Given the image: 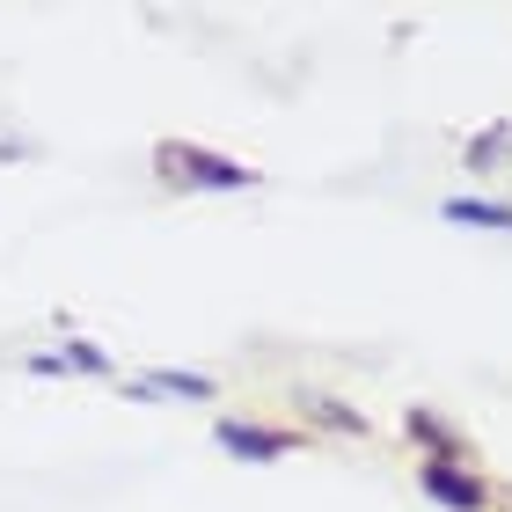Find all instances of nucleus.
<instances>
[{
	"mask_svg": "<svg viewBox=\"0 0 512 512\" xmlns=\"http://www.w3.org/2000/svg\"><path fill=\"white\" fill-rule=\"evenodd\" d=\"M154 169H161V183H176V191H249L256 183V169H242V161H227L213 147H183V139H161Z\"/></svg>",
	"mask_w": 512,
	"mask_h": 512,
	"instance_id": "f257e3e1",
	"label": "nucleus"
},
{
	"mask_svg": "<svg viewBox=\"0 0 512 512\" xmlns=\"http://www.w3.org/2000/svg\"><path fill=\"white\" fill-rule=\"evenodd\" d=\"M417 483H425V498H439L447 512H491V491H483L469 469H454V461H425Z\"/></svg>",
	"mask_w": 512,
	"mask_h": 512,
	"instance_id": "f03ea898",
	"label": "nucleus"
},
{
	"mask_svg": "<svg viewBox=\"0 0 512 512\" xmlns=\"http://www.w3.org/2000/svg\"><path fill=\"white\" fill-rule=\"evenodd\" d=\"M220 447L242 461H278L300 447V432H271V425H242V417H220Z\"/></svg>",
	"mask_w": 512,
	"mask_h": 512,
	"instance_id": "7ed1b4c3",
	"label": "nucleus"
},
{
	"mask_svg": "<svg viewBox=\"0 0 512 512\" xmlns=\"http://www.w3.org/2000/svg\"><path fill=\"white\" fill-rule=\"evenodd\" d=\"M132 395H139V403H147V395H191V403H205V395H213V381H205V374H183V366H169V374L132 381Z\"/></svg>",
	"mask_w": 512,
	"mask_h": 512,
	"instance_id": "20e7f679",
	"label": "nucleus"
},
{
	"mask_svg": "<svg viewBox=\"0 0 512 512\" xmlns=\"http://www.w3.org/2000/svg\"><path fill=\"white\" fill-rule=\"evenodd\" d=\"M30 366H37V374H59V366H81V374H110V352H103V344H81V337H74L59 359H30Z\"/></svg>",
	"mask_w": 512,
	"mask_h": 512,
	"instance_id": "39448f33",
	"label": "nucleus"
},
{
	"mask_svg": "<svg viewBox=\"0 0 512 512\" xmlns=\"http://www.w3.org/2000/svg\"><path fill=\"white\" fill-rule=\"evenodd\" d=\"M300 410H308L315 425H330V432H366V417H359V410H344L337 395H300Z\"/></svg>",
	"mask_w": 512,
	"mask_h": 512,
	"instance_id": "423d86ee",
	"label": "nucleus"
},
{
	"mask_svg": "<svg viewBox=\"0 0 512 512\" xmlns=\"http://www.w3.org/2000/svg\"><path fill=\"white\" fill-rule=\"evenodd\" d=\"M505 154H512V125H498V132H476V139H469V169H476V176H491Z\"/></svg>",
	"mask_w": 512,
	"mask_h": 512,
	"instance_id": "0eeeda50",
	"label": "nucleus"
},
{
	"mask_svg": "<svg viewBox=\"0 0 512 512\" xmlns=\"http://www.w3.org/2000/svg\"><path fill=\"white\" fill-rule=\"evenodd\" d=\"M447 220H469V227H505V235H512V205H483V198H447Z\"/></svg>",
	"mask_w": 512,
	"mask_h": 512,
	"instance_id": "6e6552de",
	"label": "nucleus"
}]
</instances>
